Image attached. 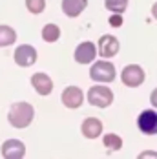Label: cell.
Wrapping results in <instances>:
<instances>
[{
    "mask_svg": "<svg viewBox=\"0 0 157 159\" xmlns=\"http://www.w3.org/2000/svg\"><path fill=\"white\" fill-rule=\"evenodd\" d=\"M26 7L29 9V13L38 15L46 9V2L44 0H26Z\"/></svg>",
    "mask_w": 157,
    "mask_h": 159,
    "instance_id": "ac0fdd59",
    "label": "cell"
},
{
    "mask_svg": "<svg viewBox=\"0 0 157 159\" xmlns=\"http://www.w3.org/2000/svg\"><path fill=\"white\" fill-rule=\"evenodd\" d=\"M121 24H123V16H121V13H113V15L110 16V26H113V28H121Z\"/></svg>",
    "mask_w": 157,
    "mask_h": 159,
    "instance_id": "d6986e66",
    "label": "cell"
},
{
    "mask_svg": "<svg viewBox=\"0 0 157 159\" xmlns=\"http://www.w3.org/2000/svg\"><path fill=\"white\" fill-rule=\"evenodd\" d=\"M80 130H82V135L86 139H95V137H99L102 134V123L99 119H95V117H88L82 123Z\"/></svg>",
    "mask_w": 157,
    "mask_h": 159,
    "instance_id": "8fae6325",
    "label": "cell"
},
{
    "mask_svg": "<svg viewBox=\"0 0 157 159\" xmlns=\"http://www.w3.org/2000/svg\"><path fill=\"white\" fill-rule=\"evenodd\" d=\"M33 115H35V110L29 102H15L9 108L7 121L11 123L13 128H26L31 125Z\"/></svg>",
    "mask_w": 157,
    "mask_h": 159,
    "instance_id": "6da1fadb",
    "label": "cell"
},
{
    "mask_svg": "<svg viewBox=\"0 0 157 159\" xmlns=\"http://www.w3.org/2000/svg\"><path fill=\"white\" fill-rule=\"evenodd\" d=\"M26 156V146L18 139H9L2 144V157L4 159H22Z\"/></svg>",
    "mask_w": 157,
    "mask_h": 159,
    "instance_id": "52a82bcc",
    "label": "cell"
},
{
    "mask_svg": "<svg viewBox=\"0 0 157 159\" xmlns=\"http://www.w3.org/2000/svg\"><path fill=\"white\" fill-rule=\"evenodd\" d=\"M152 15H154V18L157 20V2L154 4V7H152Z\"/></svg>",
    "mask_w": 157,
    "mask_h": 159,
    "instance_id": "7402d4cb",
    "label": "cell"
},
{
    "mask_svg": "<svg viewBox=\"0 0 157 159\" xmlns=\"http://www.w3.org/2000/svg\"><path fill=\"white\" fill-rule=\"evenodd\" d=\"M90 77L97 82H111L115 79V66L108 61H97L90 68Z\"/></svg>",
    "mask_w": 157,
    "mask_h": 159,
    "instance_id": "7a4b0ae2",
    "label": "cell"
},
{
    "mask_svg": "<svg viewBox=\"0 0 157 159\" xmlns=\"http://www.w3.org/2000/svg\"><path fill=\"white\" fill-rule=\"evenodd\" d=\"M123 84H126L128 88H137L144 82V71L139 64H130L123 70V75H121Z\"/></svg>",
    "mask_w": 157,
    "mask_h": 159,
    "instance_id": "277c9868",
    "label": "cell"
},
{
    "mask_svg": "<svg viewBox=\"0 0 157 159\" xmlns=\"http://www.w3.org/2000/svg\"><path fill=\"white\" fill-rule=\"evenodd\" d=\"M95 55H97V48L92 42H82L75 49V61L78 64H90L95 59Z\"/></svg>",
    "mask_w": 157,
    "mask_h": 159,
    "instance_id": "30bf717a",
    "label": "cell"
},
{
    "mask_svg": "<svg viewBox=\"0 0 157 159\" xmlns=\"http://www.w3.org/2000/svg\"><path fill=\"white\" fill-rule=\"evenodd\" d=\"M16 40V33L9 26H0V48L4 46H11Z\"/></svg>",
    "mask_w": 157,
    "mask_h": 159,
    "instance_id": "5bb4252c",
    "label": "cell"
},
{
    "mask_svg": "<svg viewBox=\"0 0 157 159\" xmlns=\"http://www.w3.org/2000/svg\"><path fill=\"white\" fill-rule=\"evenodd\" d=\"M104 6L111 13H124V9L128 7V0H104Z\"/></svg>",
    "mask_w": 157,
    "mask_h": 159,
    "instance_id": "e0dca14e",
    "label": "cell"
},
{
    "mask_svg": "<svg viewBox=\"0 0 157 159\" xmlns=\"http://www.w3.org/2000/svg\"><path fill=\"white\" fill-rule=\"evenodd\" d=\"M37 61V49L29 46V44H22L15 49V62L22 68H28V66H33Z\"/></svg>",
    "mask_w": 157,
    "mask_h": 159,
    "instance_id": "8992f818",
    "label": "cell"
},
{
    "mask_svg": "<svg viewBox=\"0 0 157 159\" xmlns=\"http://www.w3.org/2000/svg\"><path fill=\"white\" fill-rule=\"evenodd\" d=\"M104 146L110 150V152H117V150H121V146H123V139L119 137V135H115V134H108V135H104Z\"/></svg>",
    "mask_w": 157,
    "mask_h": 159,
    "instance_id": "2e32d148",
    "label": "cell"
},
{
    "mask_svg": "<svg viewBox=\"0 0 157 159\" xmlns=\"http://www.w3.org/2000/svg\"><path fill=\"white\" fill-rule=\"evenodd\" d=\"M59 37H61L59 26H55V24H46V26H44V30H42V39H44L46 42H55V40H59Z\"/></svg>",
    "mask_w": 157,
    "mask_h": 159,
    "instance_id": "9a60e30c",
    "label": "cell"
},
{
    "mask_svg": "<svg viewBox=\"0 0 157 159\" xmlns=\"http://www.w3.org/2000/svg\"><path fill=\"white\" fill-rule=\"evenodd\" d=\"M150 101H152V104H154V106L157 108V88L154 90V92H152V95H150Z\"/></svg>",
    "mask_w": 157,
    "mask_h": 159,
    "instance_id": "44dd1931",
    "label": "cell"
},
{
    "mask_svg": "<svg viewBox=\"0 0 157 159\" xmlns=\"http://www.w3.org/2000/svg\"><path fill=\"white\" fill-rule=\"evenodd\" d=\"M88 6V0H62V11L70 18L78 16Z\"/></svg>",
    "mask_w": 157,
    "mask_h": 159,
    "instance_id": "4fadbf2b",
    "label": "cell"
},
{
    "mask_svg": "<svg viewBox=\"0 0 157 159\" xmlns=\"http://www.w3.org/2000/svg\"><path fill=\"white\" fill-rule=\"evenodd\" d=\"M61 99H62V104H64V106H68V108L75 110V108H78V106L82 104L84 95H82L80 88H77V86H70V88H66V90L62 92Z\"/></svg>",
    "mask_w": 157,
    "mask_h": 159,
    "instance_id": "9c48e42d",
    "label": "cell"
},
{
    "mask_svg": "<svg viewBox=\"0 0 157 159\" xmlns=\"http://www.w3.org/2000/svg\"><path fill=\"white\" fill-rule=\"evenodd\" d=\"M137 126L146 135H155L157 134V111H152V110L141 111V115L137 119Z\"/></svg>",
    "mask_w": 157,
    "mask_h": 159,
    "instance_id": "5b68a950",
    "label": "cell"
},
{
    "mask_svg": "<svg viewBox=\"0 0 157 159\" xmlns=\"http://www.w3.org/2000/svg\"><path fill=\"white\" fill-rule=\"evenodd\" d=\"M119 53V40L111 35H102L99 40V55L104 59H111Z\"/></svg>",
    "mask_w": 157,
    "mask_h": 159,
    "instance_id": "ba28073f",
    "label": "cell"
},
{
    "mask_svg": "<svg viewBox=\"0 0 157 159\" xmlns=\"http://www.w3.org/2000/svg\"><path fill=\"white\" fill-rule=\"evenodd\" d=\"M88 101L93 106L108 108L111 102H113V92H111L108 86H93L88 92Z\"/></svg>",
    "mask_w": 157,
    "mask_h": 159,
    "instance_id": "3957f363",
    "label": "cell"
},
{
    "mask_svg": "<svg viewBox=\"0 0 157 159\" xmlns=\"http://www.w3.org/2000/svg\"><path fill=\"white\" fill-rule=\"evenodd\" d=\"M31 84L40 95H49L51 90H53V80L49 79L46 73H35L31 77Z\"/></svg>",
    "mask_w": 157,
    "mask_h": 159,
    "instance_id": "7c38bea8",
    "label": "cell"
},
{
    "mask_svg": "<svg viewBox=\"0 0 157 159\" xmlns=\"http://www.w3.org/2000/svg\"><path fill=\"white\" fill-rule=\"evenodd\" d=\"M146 157H154V159H157V152H142L141 156H139V159H146Z\"/></svg>",
    "mask_w": 157,
    "mask_h": 159,
    "instance_id": "ffe728a7",
    "label": "cell"
}]
</instances>
